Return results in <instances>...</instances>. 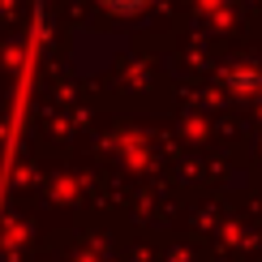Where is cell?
I'll use <instances>...</instances> for the list:
<instances>
[{"instance_id": "1", "label": "cell", "mask_w": 262, "mask_h": 262, "mask_svg": "<svg viewBox=\"0 0 262 262\" xmlns=\"http://www.w3.org/2000/svg\"><path fill=\"white\" fill-rule=\"evenodd\" d=\"M99 5L107 9V13H125V17H129V13H142L150 0H99Z\"/></svg>"}]
</instances>
